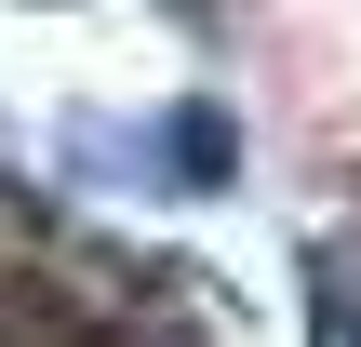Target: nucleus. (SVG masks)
Masks as SVG:
<instances>
[{"label": "nucleus", "instance_id": "obj_1", "mask_svg": "<svg viewBox=\"0 0 361 347\" xmlns=\"http://www.w3.org/2000/svg\"><path fill=\"white\" fill-rule=\"evenodd\" d=\"M147 147H161V160H147L161 187H228V174H241V134H228V107H174V120H147Z\"/></svg>", "mask_w": 361, "mask_h": 347}, {"label": "nucleus", "instance_id": "obj_2", "mask_svg": "<svg viewBox=\"0 0 361 347\" xmlns=\"http://www.w3.org/2000/svg\"><path fill=\"white\" fill-rule=\"evenodd\" d=\"M308 321H322V347H361V281H348V254H308Z\"/></svg>", "mask_w": 361, "mask_h": 347}, {"label": "nucleus", "instance_id": "obj_3", "mask_svg": "<svg viewBox=\"0 0 361 347\" xmlns=\"http://www.w3.org/2000/svg\"><path fill=\"white\" fill-rule=\"evenodd\" d=\"M161 13H188V27H214V0H161Z\"/></svg>", "mask_w": 361, "mask_h": 347}]
</instances>
